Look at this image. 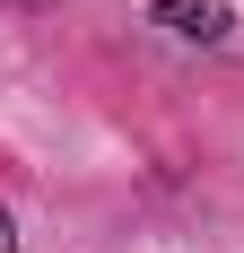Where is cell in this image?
Instances as JSON below:
<instances>
[{
    "label": "cell",
    "instance_id": "7a4b0ae2",
    "mask_svg": "<svg viewBox=\"0 0 244 253\" xmlns=\"http://www.w3.org/2000/svg\"><path fill=\"white\" fill-rule=\"evenodd\" d=\"M0 253H18V227H9V210H0Z\"/></svg>",
    "mask_w": 244,
    "mask_h": 253
},
{
    "label": "cell",
    "instance_id": "6da1fadb",
    "mask_svg": "<svg viewBox=\"0 0 244 253\" xmlns=\"http://www.w3.org/2000/svg\"><path fill=\"white\" fill-rule=\"evenodd\" d=\"M157 18H166L183 44H218L227 26H236V18H227V0H157Z\"/></svg>",
    "mask_w": 244,
    "mask_h": 253
}]
</instances>
